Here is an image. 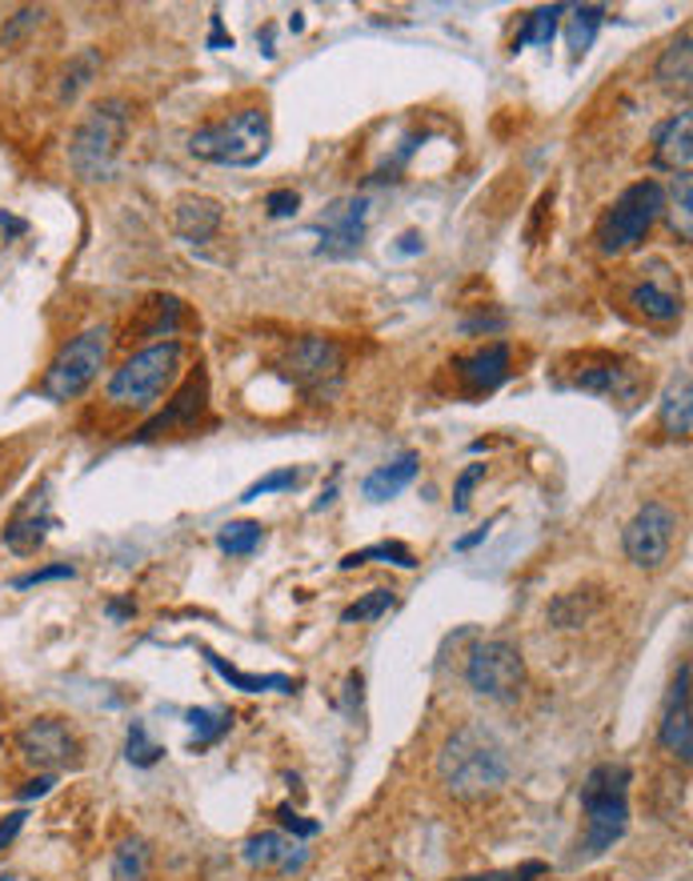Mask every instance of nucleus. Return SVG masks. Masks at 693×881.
<instances>
[{
    "label": "nucleus",
    "mask_w": 693,
    "mask_h": 881,
    "mask_svg": "<svg viewBox=\"0 0 693 881\" xmlns=\"http://www.w3.org/2000/svg\"><path fill=\"white\" fill-rule=\"evenodd\" d=\"M437 773H442V785L453 798H485V793L502 790L509 781V753L489 730L465 725L445 741Z\"/></svg>",
    "instance_id": "f257e3e1"
},
{
    "label": "nucleus",
    "mask_w": 693,
    "mask_h": 881,
    "mask_svg": "<svg viewBox=\"0 0 693 881\" xmlns=\"http://www.w3.org/2000/svg\"><path fill=\"white\" fill-rule=\"evenodd\" d=\"M630 765L622 761H602L593 765L590 778L582 785V810H585V841L582 861L602 858L613 850V841H622L625 825H630Z\"/></svg>",
    "instance_id": "f03ea898"
},
{
    "label": "nucleus",
    "mask_w": 693,
    "mask_h": 881,
    "mask_svg": "<svg viewBox=\"0 0 693 881\" xmlns=\"http://www.w3.org/2000/svg\"><path fill=\"white\" fill-rule=\"evenodd\" d=\"M273 125L265 109H241L232 117L205 125L189 137V152L209 165H225V169H253L269 157Z\"/></svg>",
    "instance_id": "7ed1b4c3"
},
{
    "label": "nucleus",
    "mask_w": 693,
    "mask_h": 881,
    "mask_svg": "<svg viewBox=\"0 0 693 881\" xmlns=\"http://www.w3.org/2000/svg\"><path fill=\"white\" fill-rule=\"evenodd\" d=\"M125 137H129V105L121 97L92 105L69 140V165L77 169V177L109 180L121 160Z\"/></svg>",
    "instance_id": "20e7f679"
},
{
    "label": "nucleus",
    "mask_w": 693,
    "mask_h": 881,
    "mask_svg": "<svg viewBox=\"0 0 693 881\" xmlns=\"http://www.w3.org/2000/svg\"><path fill=\"white\" fill-rule=\"evenodd\" d=\"M670 209V197H665L662 180H637L622 197L613 200V209L602 217V229H597V249L605 257H622V253L637 249L645 240V232L657 225V217Z\"/></svg>",
    "instance_id": "39448f33"
},
{
    "label": "nucleus",
    "mask_w": 693,
    "mask_h": 881,
    "mask_svg": "<svg viewBox=\"0 0 693 881\" xmlns=\"http://www.w3.org/2000/svg\"><path fill=\"white\" fill-rule=\"evenodd\" d=\"M177 373H181V345L177 340L149 345V349L132 353L121 369L109 377V400L112 405H129V409H149L177 380Z\"/></svg>",
    "instance_id": "423d86ee"
},
{
    "label": "nucleus",
    "mask_w": 693,
    "mask_h": 881,
    "mask_svg": "<svg viewBox=\"0 0 693 881\" xmlns=\"http://www.w3.org/2000/svg\"><path fill=\"white\" fill-rule=\"evenodd\" d=\"M105 357H109V329L105 325H92V329L77 333L49 365V373L41 380V393L49 400H57V405L61 400H77L97 380Z\"/></svg>",
    "instance_id": "0eeeda50"
},
{
    "label": "nucleus",
    "mask_w": 693,
    "mask_h": 881,
    "mask_svg": "<svg viewBox=\"0 0 693 881\" xmlns=\"http://www.w3.org/2000/svg\"><path fill=\"white\" fill-rule=\"evenodd\" d=\"M465 681L473 693L489 701H513L525 685V657L513 641H477L465 661Z\"/></svg>",
    "instance_id": "6e6552de"
},
{
    "label": "nucleus",
    "mask_w": 693,
    "mask_h": 881,
    "mask_svg": "<svg viewBox=\"0 0 693 881\" xmlns=\"http://www.w3.org/2000/svg\"><path fill=\"white\" fill-rule=\"evenodd\" d=\"M285 369H289L293 385L309 397L325 400L341 389L345 380V349L333 337H297L285 353Z\"/></svg>",
    "instance_id": "1a4fd4ad"
},
{
    "label": "nucleus",
    "mask_w": 693,
    "mask_h": 881,
    "mask_svg": "<svg viewBox=\"0 0 693 881\" xmlns=\"http://www.w3.org/2000/svg\"><path fill=\"white\" fill-rule=\"evenodd\" d=\"M673 537H677V513L662 501H650L642 509L633 513V521L625 525L622 545L625 557L637 565V570H662L670 561Z\"/></svg>",
    "instance_id": "9d476101"
},
{
    "label": "nucleus",
    "mask_w": 693,
    "mask_h": 881,
    "mask_svg": "<svg viewBox=\"0 0 693 881\" xmlns=\"http://www.w3.org/2000/svg\"><path fill=\"white\" fill-rule=\"evenodd\" d=\"M317 237H321V245H317V253L321 257H353V253H362V240H365V229H369V197H337L329 205V209L317 217Z\"/></svg>",
    "instance_id": "9b49d317"
},
{
    "label": "nucleus",
    "mask_w": 693,
    "mask_h": 881,
    "mask_svg": "<svg viewBox=\"0 0 693 881\" xmlns=\"http://www.w3.org/2000/svg\"><path fill=\"white\" fill-rule=\"evenodd\" d=\"M17 745H21V758L29 765H37V770H65V765L77 761V738L57 717L32 721Z\"/></svg>",
    "instance_id": "f8f14e48"
},
{
    "label": "nucleus",
    "mask_w": 693,
    "mask_h": 881,
    "mask_svg": "<svg viewBox=\"0 0 693 881\" xmlns=\"http://www.w3.org/2000/svg\"><path fill=\"white\" fill-rule=\"evenodd\" d=\"M690 661H685L682 670H677V677H673L670 685V697H665V710H662V730H657V738H662V745L673 753L677 761H685L690 765L693 761V710H690Z\"/></svg>",
    "instance_id": "ddd939ff"
},
{
    "label": "nucleus",
    "mask_w": 693,
    "mask_h": 881,
    "mask_svg": "<svg viewBox=\"0 0 693 881\" xmlns=\"http://www.w3.org/2000/svg\"><path fill=\"white\" fill-rule=\"evenodd\" d=\"M205 400H209V380H205V373L197 369L181 385V393L169 400V409L157 413V417H152L149 425L141 429V437H137V441H152V437H161V433L189 429V425H197V417L205 413Z\"/></svg>",
    "instance_id": "4468645a"
},
{
    "label": "nucleus",
    "mask_w": 693,
    "mask_h": 881,
    "mask_svg": "<svg viewBox=\"0 0 693 881\" xmlns=\"http://www.w3.org/2000/svg\"><path fill=\"white\" fill-rule=\"evenodd\" d=\"M453 369H457V377L465 380V389L473 397L502 389L505 380H509V345L497 340V345H485L477 353H465V357L453 360Z\"/></svg>",
    "instance_id": "2eb2a0df"
},
{
    "label": "nucleus",
    "mask_w": 693,
    "mask_h": 881,
    "mask_svg": "<svg viewBox=\"0 0 693 881\" xmlns=\"http://www.w3.org/2000/svg\"><path fill=\"white\" fill-rule=\"evenodd\" d=\"M693 160V117L690 109H682L677 117H670L653 137V165L657 169H670L673 177L677 172H690Z\"/></svg>",
    "instance_id": "dca6fc26"
},
{
    "label": "nucleus",
    "mask_w": 693,
    "mask_h": 881,
    "mask_svg": "<svg viewBox=\"0 0 693 881\" xmlns=\"http://www.w3.org/2000/svg\"><path fill=\"white\" fill-rule=\"evenodd\" d=\"M245 861L253 870H277V873H297L309 861V853L301 850L297 838H285V833H257V838L245 841Z\"/></svg>",
    "instance_id": "f3484780"
},
{
    "label": "nucleus",
    "mask_w": 693,
    "mask_h": 881,
    "mask_svg": "<svg viewBox=\"0 0 693 881\" xmlns=\"http://www.w3.org/2000/svg\"><path fill=\"white\" fill-rule=\"evenodd\" d=\"M172 225H177V237L181 240H189V245H205V240L217 237L221 225H225L221 200H212V197L177 200V217H172Z\"/></svg>",
    "instance_id": "a211bd4d"
},
{
    "label": "nucleus",
    "mask_w": 693,
    "mask_h": 881,
    "mask_svg": "<svg viewBox=\"0 0 693 881\" xmlns=\"http://www.w3.org/2000/svg\"><path fill=\"white\" fill-rule=\"evenodd\" d=\"M662 429L670 437H690L693 429V380L690 373H673L670 385L662 393Z\"/></svg>",
    "instance_id": "6ab92c4d"
},
{
    "label": "nucleus",
    "mask_w": 693,
    "mask_h": 881,
    "mask_svg": "<svg viewBox=\"0 0 693 881\" xmlns=\"http://www.w3.org/2000/svg\"><path fill=\"white\" fill-rule=\"evenodd\" d=\"M630 305L642 313V317L657 320V325H670V320L682 317V293H673V285H662V280H653V277L633 285Z\"/></svg>",
    "instance_id": "aec40b11"
},
{
    "label": "nucleus",
    "mask_w": 693,
    "mask_h": 881,
    "mask_svg": "<svg viewBox=\"0 0 693 881\" xmlns=\"http://www.w3.org/2000/svg\"><path fill=\"white\" fill-rule=\"evenodd\" d=\"M417 469H422V461H417V453H402V457H397V461H389V465H382V469H373L369 477H365L362 493L373 501V505H382V501L397 497V493H402L405 485H413Z\"/></svg>",
    "instance_id": "412c9836"
},
{
    "label": "nucleus",
    "mask_w": 693,
    "mask_h": 881,
    "mask_svg": "<svg viewBox=\"0 0 693 881\" xmlns=\"http://www.w3.org/2000/svg\"><path fill=\"white\" fill-rule=\"evenodd\" d=\"M653 80L662 85L665 92H690V80H693V52H690V32H682L677 40H670L657 60V69H653Z\"/></svg>",
    "instance_id": "4be33fe9"
},
{
    "label": "nucleus",
    "mask_w": 693,
    "mask_h": 881,
    "mask_svg": "<svg viewBox=\"0 0 693 881\" xmlns=\"http://www.w3.org/2000/svg\"><path fill=\"white\" fill-rule=\"evenodd\" d=\"M201 653H205V661H209L212 670H217L225 681H229L232 690H245V693H265V690L293 693V677H285V673H241L237 665H229V661L217 657L212 650H201Z\"/></svg>",
    "instance_id": "5701e85b"
},
{
    "label": "nucleus",
    "mask_w": 693,
    "mask_h": 881,
    "mask_svg": "<svg viewBox=\"0 0 693 881\" xmlns=\"http://www.w3.org/2000/svg\"><path fill=\"white\" fill-rule=\"evenodd\" d=\"M52 521L44 513H17L4 529V545L12 553H37L44 545V533H49Z\"/></svg>",
    "instance_id": "b1692460"
},
{
    "label": "nucleus",
    "mask_w": 693,
    "mask_h": 881,
    "mask_svg": "<svg viewBox=\"0 0 693 881\" xmlns=\"http://www.w3.org/2000/svg\"><path fill=\"white\" fill-rule=\"evenodd\" d=\"M602 24H605V9H602V4H582V9H573L570 29H565V40H570L573 60H582L585 52H590L593 37H597V29H602Z\"/></svg>",
    "instance_id": "393cba45"
},
{
    "label": "nucleus",
    "mask_w": 693,
    "mask_h": 881,
    "mask_svg": "<svg viewBox=\"0 0 693 881\" xmlns=\"http://www.w3.org/2000/svg\"><path fill=\"white\" fill-rule=\"evenodd\" d=\"M565 17V4H550V9H537L525 17V29L517 32L513 40V49H522V44H537V49H550V40L557 37V24Z\"/></svg>",
    "instance_id": "a878e982"
},
{
    "label": "nucleus",
    "mask_w": 693,
    "mask_h": 881,
    "mask_svg": "<svg viewBox=\"0 0 693 881\" xmlns=\"http://www.w3.org/2000/svg\"><path fill=\"white\" fill-rule=\"evenodd\" d=\"M573 385H577V389H585V393H605V397H622V393H633L630 373L617 369V365H593V369H582Z\"/></svg>",
    "instance_id": "bb28decb"
},
{
    "label": "nucleus",
    "mask_w": 693,
    "mask_h": 881,
    "mask_svg": "<svg viewBox=\"0 0 693 881\" xmlns=\"http://www.w3.org/2000/svg\"><path fill=\"white\" fill-rule=\"evenodd\" d=\"M369 561H389V565H402V570H413V565H417L409 545H402V541H382V545H369V550L345 553L341 570H357V565H369Z\"/></svg>",
    "instance_id": "cd10ccee"
},
{
    "label": "nucleus",
    "mask_w": 693,
    "mask_h": 881,
    "mask_svg": "<svg viewBox=\"0 0 693 881\" xmlns=\"http://www.w3.org/2000/svg\"><path fill=\"white\" fill-rule=\"evenodd\" d=\"M261 541H265V529L257 521H229V525L217 533V545H221V553H229V557H249Z\"/></svg>",
    "instance_id": "c85d7f7f"
},
{
    "label": "nucleus",
    "mask_w": 693,
    "mask_h": 881,
    "mask_svg": "<svg viewBox=\"0 0 693 881\" xmlns=\"http://www.w3.org/2000/svg\"><path fill=\"white\" fill-rule=\"evenodd\" d=\"M192 750H209L212 741H221V733H229L232 713L229 710H192Z\"/></svg>",
    "instance_id": "c756f323"
},
{
    "label": "nucleus",
    "mask_w": 693,
    "mask_h": 881,
    "mask_svg": "<svg viewBox=\"0 0 693 881\" xmlns=\"http://www.w3.org/2000/svg\"><path fill=\"white\" fill-rule=\"evenodd\" d=\"M149 873V845L145 841H125L112 853V881H145Z\"/></svg>",
    "instance_id": "7c9ffc66"
},
{
    "label": "nucleus",
    "mask_w": 693,
    "mask_h": 881,
    "mask_svg": "<svg viewBox=\"0 0 693 881\" xmlns=\"http://www.w3.org/2000/svg\"><path fill=\"white\" fill-rule=\"evenodd\" d=\"M670 220H673V232H677V240L693 237V180H690V172H677V177H673Z\"/></svg>",
    "instance_id": "2f4dec72"
},
{
    "label": "nucleus",
    "mask_w": 693,
    "mask_h": 881,
    "mask_svg": "<svg viewBox=\"0 0 693 881\" xmlns=\"http://www.w3.org/2000/svg\"><path fill=\"white\" fill-rule=\"evenodd\" d=\"M393 610V590H373V593H365V597H357L353 605H345L341 610V621L345 625H362V621H377L382 613H389Z\"/></svg>",
    "instance_id": "473e14b6"
},
{
    "label": "nucleus",
    "mask_w": 693,
    "mask_h": 881,
    "mask_svg": "<svg viewBox=\"0 0 693 881\" xmlns=\"http://www.w3.org/2000/svg\"><path fill=\"white\" fill-rule=\"evenodd\" d=\"M97 65H101V57L92 49L77 52V60L69 65V72H65V85H61V100H77V92L85 89L92 80V72H97Z\"/></svg>",
    "instance_id": "72a5a7b5"
},
{
    "label": "nucleus",
    "mask_w": 693,
    "mask_h": 881,
    "mask_svg": "<svg viewBox=\"0 0 693 881\" xmlns=\"http://www.w3.org/2000/svg\"><path fill=\"white\" fill-rule=\"evenodd\" d=\"M129 761L132 765H157L161 761V745H152L145 721H132L129 725Z\"/></svg>",
    "instance_id": "f704fd0d"
},
{
    "label": "nucleus",
    "mask_w": 693,
    "mask_h": 881,
    "mask_svg": "<svg viewBox=\"0 0 693 881\" xmlns=\"http://www.w3.org/2000/svg\"><path fill=\"white\" fill-rule=\"evenodd\" d=\"M301 481V469H277V473H269V477H261V481H253L249 489L241 493V501H257V497H265V493H281V489H293Z\"/></svg>",
    "instance_id": "c9c22d12"
},
{
    "label": "nucleus",
    "mask_w": 693,
    "mask_h": 881,
    "mask_svg": "<svg viewBox=\"0 0 693 881\" xmlns=\"http://www.w3.org/2000/svg\"><path fill=\"white\" fill-rule=\"evenodd\" d=\"M69 577H77V570H72L69 561H61V565H44V570H32L24 577H17V590H32V585H44V581H69Z\"/></svg>",
    "instance_id": "e433bc0d"
},
{
    "label": "nucleus",
    "mask_w": 693,
    "mask_h": 881,
    "mask_svg": "<svg viewBox=\"0 0 693 881\" xmlns=\"http://www.w3.org/2000/svg\"><path fill=\"white\" fill-rule=\"evenodd\" d=\"M485 477V465H469V469L457 477V489H453V513H465L469 509V493H473V485Z\"/></svg>",
    "instance_id": "4c0bfd02"
},
{
    "label": "nucleus",
    "mask_w": 693,
    "mask_h": 881,
    "mask_svg": "<svg viewBox=\"0 0 693 881\" xmlns=\"http://www.w3.org/2000/svg\"><path fill=\"white\" fill-rule=\"evenodd\" d=\"M542 873H545L542 861H525V865H517V870L482 873V878H462V881H533V878H542Z\"/></svg>",
    "instance_id": "58836bf2"
},
{
    "label": "nucleus",
    "mask_w": 693,
    "mask_h": 881,
    "mask_svg": "<svg viewBox=\"0 0 693 881\" xmlns=\"http://www.w3.org/2000/svg\"><path fill=\"white\" fill-rule=\"evenodd\" d=\"M297 205H301V197H297V192L293 189H273L269 197H265V209H269V217H293V212H297Z\"/></svg>",
    "instance_id": "ea45409f"
},
{
    "label": "nucleus",
    "mask_w": 693,
    "mask_h": 881,
    "mask_svg": "<svg viewBox=\"0 0 693 881\" xmlns=\"http://www.w3.org/2000/svg\"><path fill=\"white\" fill-rule=\"evenodd\" d=\"M277 818H281L285 830H293V838H317V830H321L317 821H305L301 813H293V805H281V810H277Z\"/></svg>",
    "instance_id": "a19ab883"
},
{
    "label": "nucleus",
    "mask_w": 693,
    "mask_h": 881,
    "mask_svg": "<svg viewBox=\"0 0 693 881\" xmlns=\"http://www.w3.org/2000/svg\"><path fill=\"white\" fill-rule=\"evenodd\" d=\"M24 830V813H9V818L0 821V853L9 850L12 845V838H17V833Z\"/></svg>",
    "instance_id": "79ce46f5"
},
{
    "label": "nucleus",
    "mask_w": 693,
    "mask_h": 881,
    "mask_svg": "<svg viewBox=\"0 0 693 881\" xmlns=\"http://www.w3.org/2000/svg\"><path fill=\"white\" fill-rule=\"evenodd\" d=\"M41 17H44L41 9H21V12H17V20H12L9 29H4V44H9V40L17 37V32H21V29H29V24H37V20H41Z\"/></svg>",
    "instance_id": "37998d69"
},
{
    "label": "nucleus",
    "mask_w": 693,
    "mask_h": 881,
    "mask_svg": "<svg viewBox=\"0 0 693 881\" xmlns=\"http://www.w3.org/2000/svg\"><path fill=\"white\" fill-rule=\"evenodd\" d=\"M393 253H397V257H413V253H425V237H422V232H405V237L397 240V245H393Z\"/></svg>",
    "instance_id": "c03bdc74"
},
{
    "label": "nucleus",
    "mask_w": 693,
    "mask_h": 881,
    "mask_svg": "<svg viewBox=\"0 0 693 881\" xmlns=\"http://www.w3.org/2000/svg\"><path fill=\"white\" fill-rule=\"evenodd\" d=\"M52 785H57V778H52V773H41V778H37V781H29V785H24V790H21V798H24V801H32V798H44V793H49Z\"/></svg>",
    "instance_id": "a18cd8bd"
},
{
    "label": "nucleus",
    "mask_w": 693,
    "mask_h": 881,
    "mask_svg": "<svg viewBox=\"0 0 693 881\" xmlns=\"http://www.w3.org/2000/svg\"><path fill=\"white\" fill-rule=\"evenodd\" d=\"M209 49H232V37H225V29H221V17H212V37H209Z\"/></svg>",
    "instance_id": "49530a36"
},
{
    "label": "nucleus",
    "mask_w": 693,
    "mask_h": 881,
    "mask_svg": "<svg viewBox=\"0 0 693 881\" xmlns=\"http://www.w3.org/2000/svg\"><path fill=\"white\" fill-rule=\"evenodd\" d=\"M485 537H489V529H477V533H469V537H462V541H457V553L473 550V545H482Z\"/></svg>",
    "instance_id": "de8ad7c7"
},
{
    "label": "nucleus",
    "mask_w": 693,
    "mask_h": 881,
    "mask_svg": "<svg viewBox=\"0 0 693 881\" xmlns=\"http://www.w3.org/2000/svg\"><path fill=\"white\" fill-rule=\"evenodd\" d=\"M0 229H9V232H24L29 225L24 220H17V217H9V212H0Z\"/></svg>",
    "instance_id": "09e8293b"
},
{
    "label": "nucleus",
    "mask_w": 693,
    "mask_h": 881,
    "mask_svg": "<svg viewBox=\"0 0 693 881\" xmlns=\"http://www.w3.org/2000/svg\"><path fill=\"white\" fill-rule=\"evenodd\" d=\"M109 613H112V617H132V605H121V601H112Z\"/></svg>",
    "instance_id": "8fccbe9b"
},
{
    "label": "nucleus",
    "mask_w": 693,
    "mask_h": 881,
    "mask_svg": "<svg viewBox=\"0 0 693 881\" xmlns=\"http://www.w3.org/2000/svg\"><path fill=\"white\" fill-rule=\"evenodd\" d=\"M0 881H17V878H9V873H4V878H0Z\"/></svg>",
    "instance_id": "3c124183"
}]
</instances>
